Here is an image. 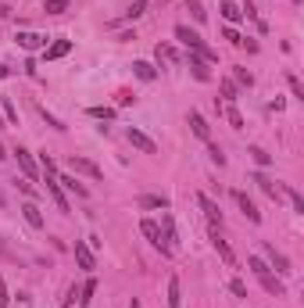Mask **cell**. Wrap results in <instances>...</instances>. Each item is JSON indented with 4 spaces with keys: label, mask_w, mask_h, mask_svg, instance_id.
Returning <instances> with one entry per match:
<instances>
[{
    "label": "cell",
    "mask_w": 304,
    "mask_h": 308,
    "mask_svg": "<svg viewBox=\"0 0 304 308\" xmlns=\"http://www.w3.org/2000/svg\"><path fill=\"white\" fill-rule=\"evenodd\" d=\"M0 308H7V283L0 279Z\"/></svg>",
    "instance_id": "43"
},
{
    "label": "cell",
    "mask_w": 304,
    "mask_h": 308,
    "mask_svg": "<svg viewBox=\"0 0 304 308\" xmlns=\"http://www.w3.org/2000/svg\"><path fill=\"white\" fill-rule=\"evenodd\" d=\"M133 72H136V79H143V83H151V79L158 76V72H154V65H147V61H136Z\"/></svg>",
    "instance_id": "22"
},
{
    "label": "cell",
    "mask_w": 304,
    "mask_h": 308,
    "mask_svg": "<svg viewBox=\"0 0 304 308\" xmlns=\"http://www.w3.org/2000/svg\"><path fill=\"white\" fill-rule=\"evenodd\" d=\"M258 279H261V287H265V291H269L272 297H283V294H287V287H283V279H275V276H272V269H269V273H261Z\"/></svg>",
    "instance_id": "12"
},
{
    "label": "cell",
    "mask_w": 304,
    "mask_h": 308,
    "mask_svg": "<svg viewBox=\"0 0 304 308\" xmlns=\"http://www.w3.org/2000/svg\"><path fill=\"white\" fill-rule=\"evenodd\" d=\"M133 101H136V97L129 93V90H122V93H118V104H133Z\"/></svg>",
    "instance_id": "44"
},
{
    "label": "cell",
    "mask_w": 304,
    "mask_h": 308,
    "mask_svg": "<svg viewBox=\"0 0 304 308\" xmlns=\"http://www.w3.org/2000/svg\"><path fill=\"white\" fill-rule=\"evenodd\" d=\"M18 47L40 50V47H47V36H40V32H18Z\"/></svg>",
    "instance_id": "11"
},
{
    "label": "cell",
    "mask_w": 304,
    "mask_h": 308,
    "mask_svg": "<svg viewBox=\"0 0 304 308\" xmlns=\"http://www.w3.org/2000/svg\"><path fill=\"white\" fill-rule=\"evenodd\" d=\"M47 194L54 197V204H58V208H61V212H64V215H68V208H72V204H68V197H64V194H61V183H58V179H54V176H47Z\"/></svg>",
    "instance_id": "9"
},
{
    "label": "cell",
    "mask_w": 304,
    "mask_h": 308,
    "mask_svg": "<svg viewBox=\"0 0 304 308\" xmlns=\"http://www.w3.org/2000/svg\"><path fill=\"white\" fill-rule=\"evenodd\" d=\"M208 154H211V161H215L218 169L226 165V154H222V147H218V143H211V140H208Z\"/></svg>",
    "instance_id": "29"
},
{
    "label": "cell",
    "mask_w": 304,
    "mask_h": 308,
    "mask_svg": "<svg viewBox=\"0 0 304 308\" xmlns=\"http://www.w3.org/2000/svg\"><path fill=\"white\" fill-rule=\"evenodd\" d=\"M261 251H265V258H269V265L275 269V273H283V276H287V273H293V269H290V258L283 255V251H275L272 244H261Z\"/></svg>",
    "instance_id": "3"
},
{
    "label": "cell",
    "mask_w": 304,
    "mask_h": 308,
    "mask_svg": "<svg viewBox=\"0 0 304 308\" xmlns=\"http://www.w3.org/2000/svg\"><path fill=\"white\" fill-rule=\"evenodd\" d=\"M229 291H233L236 297H247V287L240 283V279H229Z\"/></svg>",
    "instance_id": "41"
},
{
    "label": "cell",
    "mask_w": 304,
    "mask_h": 308,
    "mask_svg": "<svg viewBox=\"0 0 304 308\" xmlns=\"http://www.w3.org/2000/svg\"><path fill=\"white\" fill-rule=\"evenodd\" d=\"M236 204H240V212L247 215V219H251V222H261V212H258V208H254V201H251V197H247V194H240V190H236Z\"/></svg>",
    "instance_id": "10"
},
{
    "label": "cell",
    "mask_w": 304,
    "mask_h": 308,
    "mask_svg": "<svg viewBox=\"0 0 304 308\" xmlns=\"http://www.w3.org/2000/svg\"><path fill=\"white\" fill-rule=\"evenodd\" d=\"M287 197H290V204H293V212H301V215H304V197L297 194V190H287Z\"/></svg>",
    "instance_id": "37"
},
{
    "label": "cell",
    "mask_w": 304,
    "mask_h": 308,
    "mask_svg": "<svg viewBox=\"0 0 304 308\" xmlns=\"http://www.w3.org/2000/svg\"><path fill=\"white\" fill-rule=\"evenodd\" d=\"M251 158L258 161V165H269V161H272V154H269V151H261V147H251Z\"/></svg>",
    "instance_id": "35"
},
{
    "label": "cell",
    "mask_w": 304,
    "mask_h": 308,
    "mask_svg": "<svg viewBox=\"0 0 304 308\" xmlns=\"http://www.w3.org/2000/svg\"><path fill=\"white\" fill-rule=\"evenodd\" d=\"M15 158H18V165H22L25 179H32V176H36V161H32V154L25 151V147H18V151H15Z\"/></svg>",
    "instance_id": "16"
},
{
    "label": "cell",
    "mask_w": 304,
    "mask_h": 308,
    "mask_svg": "<svg viewBox=\"0 0 304 308\" xmlns=\"http://www.w3.org/2000/svg\"><path fill=\"white\" fill-rule=\"evenodd\" d=\"M140 208H168V197H158V194H147V197H140Z\"/></svg>",
    "instance_id": "24"
},
{
    "label": "cell",
    "mask_w": 304,
    "mask_h": 308,
    "mask_svg": "<svg viewBox=\"0 0 304 308\" xmlns=\"http://www.w3.org/2000/svg\"><path fill=\"white\" fill-rule=\"evenodd\" d=\"M68 165L76 169V172H82V176H90V179H100V176H104V172H100V165H93L90 158H79V154H72Z\"/></svg>",
    "instance_id": "5"
},
{
    "label": "cell",
    "mask_w": 304,
    "mask_h": 308,
    "mask_svg": "<svg viewBox=\"0 0 304 308\" xmlns=\"http://www.w3.org/2000/svg\"><path fill=\"white\" fill-rule=\"evenodd\" d=\"M211 244H215V251L222 255V262H226L229 269H233V265H236V255H233V247H229V244L218 237V230H215V226H211Z\"/></svg>",
    "instance_id": "7"
},
{
    "label": "cell",
    "mask_w": 304,
    "mask_h": 308,
    "mask_svg": "<svg viewBox=\"0 0 304 308\" xmlns=\"http://www.w3.org/2000/svg\"><path fill=\"white\" fill-rule=\"evenodd\" d=\"M129 308H140V301H133V305H129Z\"/></svg>",
    "instance_id": "48"
},
{
    "label": "cell",
    "mask_w": 304,
    "mask_h": 308,
    "mask_svg": "<svg viewBox=\"0 0 304 308\" xmlns=\"http://www.w3.org/2000/svg\"><path fill=\"white\" fill-rule=\"evenodd\" d=\"M233 72H236V83H240V86H254V76L247 68H233Z\"/></svg>",
    "instance_id": "36"
},
{
    "label": "cell",
    "mask_w": 304,
    "mask_h": 308,
    "mask_svg": "<svg viewBox=\"0 0 304 308\" xmlns=\"http://www.w3.org/2000/svg\"><path fill=\"white\" fill-rule=\"evenodd\" d=\"M161 226H165V244H168V251H176V226H172V215H168V208L161 212Z\"/></svg>",
    "instance_id": "18"
},
{
    "label": "cell",
    "mask_w": 304,
    "mask_h": 308,
    "mask_svg": "<svg viewBox=\"0 0 304 308\" xmlns=\"http://www.w3.org/2000/svg\"><path fill=\"white\" fill-rule=\"evenodd\" d=\"M0 108H4V115H7V122L18 125V111H15V104H11V97H0Z\"/></svg>",
    "instance_id": "26"
},
{
    "label": "cell",
    "mask_w": 304,
    "mask_h": 308,
    "mask_svg": "<svg viewBox=\"0 0 304 308\" xmlns=\"http://www.w3.org/2000/svg\"><path fill=\"white\" fill-rule=\"evenodd\" d=\"M40 161H43V169H47V176H54V161H50V154H43Z\"/></svg>",
    "instance_id": "45"
},
{
    "label": "cell",
    "mask_w": 304,
    "mask_h": 308,
    "mask_svg": "<svg viewBox=\"0 0 304 308\" xmlns=\"http://www.w3.org/2000/svg\"><path fill=\"white\" fill-rule=\"evenodd\" d=\"M186 122H190V129H193V133H197V137H200V140H204V143L211 140V129H208V122H204V119H200V111H190V115H186Z\"/></svg>",
    "instance_id": "14"
},
{
    "label": "cell",
    "mask_w": 304,
    "mask_h": 308,
    "mask_svg": "<svg viewBox=\"0 0 304 308\" xmlns=\"http://www.w3.org/2000/svg\"><path fill=\"white\" fill-rule=\"evenodd\" d=\"M222 97L233 104V101H236V83H229V79H226V83H222Z\"/></svg>",
    "instance_id": "38"
},
{
    "label": "cell",
    "mask_w": 304,
    "mask_h": 308,
    "mask_svg": "<svg viewBox=\"0 0 304 308\" xmlns=\"http://www.w3.org/2000/svg\"><path fill=\"white\" fill-rule=\"evenodd\" d=\"M190 68H193V79H200V83H208V79H211L208 61L200 58V54H193V50H190Z\"/></svg>",
    "instance_id": "15"
},
{
    "label": "cell",
    "mask_w": 304,
    "mask_h": 308,
    "mask_svg": "<svg viewBox=\"0 0 304 308\" xmlns=\"http://www.w3.org/2000/svg\"><path fill=\"white\" fill-rule=\"evenodd\" d=\"M125 137H129V143H133L136 151H143V154H158V143L147 137V133H140V129H133V125H129V129H125Z\"/></svg>",
    "instance_id": "4"
},
{
    "label": "cell",
    "mask_w": 304,
    "mask_h": 308,
    "mask_svg": "<svg viewBox=\"0 0 304 308\" xmlns=\"http://www.w3.org/2000/svg\"><path fill=\"white\" fill-rule=\"evenodd\" d=\"M4 158H7V151H4V147H0V161H4Z\"/></svg>",
    "instance_id": "47"
},
{
    "label": "cell",
    "mask_w": 304,
    "mask_h": 308,
    "mask_svg": "<svg viewBox=\"0 0 304 308\" xmlns=\"http://www.w3.org/2000/svg\"><path fill=\"white\" fill-rule=\"evenodd\" d=\"M68 50H72V40H54L50 47H43V58H47V61H58V58H64Z\"/></svg>",
    "instance_id": "13"
},
{
    "label": "cell",
    "mask_w": 304,
    "mask_h": 308,
    "mask_svg": "<svg viewBox=\"0 0 304 308\" xmlns=\"http://www.w3.org/2000/svg\"><path fill=\"white\" fill-rule=\"evenodd\" d=\"M7 76H11V72H7V68H4V65H0V79H7Z\"/></svg>",
    "instance_id": "46"
},
{
    "label": "cell",
    "mask_w": 304,
    "mask_h": 308,
    "mask_svg": "<svg viewBox=\"0 0 304 308\" xmlns=\"http://www.w3.org/2000/svg\"><path fill=\"white\" fill-rule=\"evenodd\" d=\"M93 291H97V283H93V279H86V283H82V291H79V294H82L79 301H82V305H90V297H93Z\"/></svg>",
    "instance_id": "33"
},
{
    "label": "cell",
    "mask_w": 304,
    "mask_h": 308,
    "mask_svg": "<svg viewBox=\"0 0 304 308\" xmlns=\"http://www.w3.org/2000/svg\"><path fill=\"white\" fill-rule=\"evenodd\" d=\"M176 40L182 43V47H190L193 54H200L208 65L215 61V50H208V47H204V40H200V32H193L190 25H176Z\"/></svg>",
    "instance_id": "1"
},
{
    "label": "cell",
    "mask_w": 304,
    "mask_h": 308,
    "mask_svg": "<svg viewBox=\"0 0 304 308\" xmlns=\"http://www.w3.org/2000/svg\"><path fill=\"white\" fill-rule=\"evenodd\" d=\"M222 36H226V40H229V43H233V47H240V43H243V40H240V32H236V29H226Z\"/></svg>",
    "instance_id": "42"
},
{
    "label": "cell",
    "mask_w": 304,
    "mask_h": 308,
    "mask_svg": "<svg viewBox=\"0 0 304 308\" xmlns=\"http://www.w3.org/2000/svg\"><path fill=\"white\" fill-rule=\"evenodd\" d=\"M18 190H22L25 197H36V186H32V179H18Z\"/></svg>",
    "instance_id": "39"
},
{
    "label": "cell",
    "mask_w": 304,
    "mask_h": 308,
    "mask_svg": "<svg viewBox=\"0 0 304 308\" xmlns=\"http://www.w3.org/2000/svg\"><path fill=\"white\" fill-rule=\"evenodd\" d=\"M222 18H226V22H240V18H243V11L233 4V0H222Z\"/></svg>",
    "instance_id": "21"
},
{
    "label": "cell",
    "mask_w": 304,
    "mask_h": 308,
    "mask_svg": "<svg viewBox=\"0 0 304 308\" xmlns=\"http://www.w3.org/2000/svg\"><path fill=\"white\" fill-rule=\"evenodd\" d=\"M247 265H251V269H254V276H261V273H269V262H265V258H258V255H251V258H247Z\"/></svg>",
    "instance_id": "30"
},
{
    "label": "cell",
    "mask_w": 304,
    "mask_h": 308,
    "mask_svg": "<svg viewBox=\"0 0 304 308\" xmlns=\"http://www.w3.org/2000/svg\"><path fill=\"white\" fill-rule=\"evenodd\" d=\"M297 4H301V0H297Z\"/></svg>",
    "instance_id": "49"
},
{
    "label": "cell",
    "mask_w": 304,
    "mask_h": 308,
    "mask_svg": "<svg viewBox=\"0 0 304 308\" xmlns=\"http://www.w3.org/2000/svg\"><path fill=\"white\" fill-rule=\"evenodd\" d=\"M197 201H200V208H204V215H208V222H211V226H215V230H218V226H222V212H218V204H215V201H211V197H208V194H200V197H197Z\"/></svg>",
    "instance_id": "8"
},
{
    "label": "cell",
    "mask_w": 304,
    "mask_h": 308,
    "mask_svg": "<svg viewBox=\"0 0 304 308\" xmlns=\"http://www.w3.org/2000/svg\"><path fill=\"white\" fill-rule=\"evenodd\" d=\"M147 11V4H143V0H133V4H129V11H125V22H133V18H140Z\"/></svg>",
    "instance_id": "31"
},
{
    "label": "cell",
    "mask_w": 304,
    "mask_h": 308,
    "mask_svg": "<svg viewBox=\"0 0 304 308\" xmlns=\"http://www.w3.org/2000/svg\"><path fill=\"white\" fill-rule=\"evenodd\" d=\"M43 11H47V15H64V11H68V0H47Z\"/></svg>",
    "instance_id": "25"
},
{
    "label": "cell",
    "mask_w": 304,
    "mask_h": 308,
    "mask_svg": "<svg viewBox=\"0 0 304 308\" xmlns=\"http://www.w3.org/2000/svg\"><path fill=\"white\" fill-rule=\"evenodd\" d=\"M226 119H229V125H233V129H243V115H240V111H236V108H233V104H229V108H226Z\"/></svg>",
    "instance_id": "28"
},
{
    "label": "cell",
    "mask_w": 304,
    "mask_h": 308,
    "mask_svg": "<svg viewBox=\"0 0 304 308\" xmlns=\"http://www.w3.org/2000/svg\"><path fill=\"white\" fill-rule=\"evenodd\" d=\"M22 215H25V222H29L32 230H43V215H40V208H36L32 201H25V204H22Z\"/></svg>",
    "instance_id": "17"
},
{
    "label": "cell",
    "mask_w": 304,
    "mask_h": 308,
    "mask_svg": "<svg viewBox=\"0 0 304 308\" xmlns=\"http://www.w3.org/2000/svg\"><path fill=\"white\" fill-rule=\"evenodd\" d=\"M58 183H64V186H68V190H72V194H76V197H86V194H90V190H86V186H82V183H79V179H76V176H61V179H58Z\"/></svg>",
    "instance_id": "23"
},
{
    "label": "cell",
    "mask_w": 304,
    "mask_h": 308,
    "mask_svg": "<svg viewBox=\"0 0 304 308\" xmlns=\"http://www.w3.org/2000/svg\"><path fill=\"white\" fill-rule=\"evenodd\" d=\"M90 115H93V119H104V122H111V119H115V108H90Z\"/></svg>",
    "instance_id": "32"
},
{
    "label": "cell",
    "mask_w": 304,
    "mask_h": 308,
    "mask_svg": "<svg viewBox=\"0 0 304 308\" xmlns=\"http://www.w3.org/2000/svg\"><path fill=\"white\" fill-rule=\"evenodd\" d=\"M158 58H161V61H179V50L168 47V43H158Z\"/></svg>",
    "instance_id": "27"
},
{
    "label": "cell",
    "mask_w": 304,
    "mask_h": 308,
    "mask_svg": "<svg viewBox=\"0 0 304 308\" xmlns=\"http://www.w3.org/2000/svg\"><path fill=\"white\" fill-rule=\"evenodd\" d=\"M168 308H182V291H179V276H168Z\"/></svg>",
    "instance_id": "19"
},
{
    "label": "cell",
    "mask_w": 304,
    "mask_h": 308,
    "mask_svg": "<svg viewBox=\"0 0 304 308\" xmlns=\"http://www.w3.org/2000/svg\"><path fill=\"white\" fill-rule=\"evenodd\" d=\"M76 262H79V269H86V273H93L97 269V258H93V247L90 244H76Z\"/></svg>",
    "instance_id": "6"
},
{
    "label": "cell",
    "mask_w": 304,
    "mask_h": 308,
    "mask_svg": "<svg viewBox=\"0 0 304 308\" xmlns=\"http://www.w3.org/2000/svg\"><path fill=\"white\" fill-rule=\"evenodd\" d=\"M254 183L261 186V190H265V194H269V197H275V201H279V186H275L272 179L265 176V172H258V176H254Z\"/></svg>",
    "instance_id": "20"
},
{
    "label": "cell",
    "mask_w": 304,
    "mask_h": 308,
    "mask_svg": "<svg viewBox=\"0 0 304 308\" xmlns=\"http://www.w3.org/2000/svg\"><path fill=\"white\" fill-rule=\"evenodd\" d=\"M186 7H190V15L197 18V22H204V18H208V11H204L200 4H197V0H186Z\"/></svg>",
    "instance_id": "34"
},
{
    "label": "cell",
    "mask_w": 304,
    "mask_h": 308,
    "mask_svg": "<svg viewBox=\"0 0 304 308\" xmlns=\"http://www.w3.org/2000/svg\"><path fill=\"white\" fill-rule=\"evenodd\" d=\"M140 233H143V237L151 240V244H154L158 251H161V255H172V251H168V244H165V237H161V226H158V222L143 219V222H140Z\"/></svg>",
    "instance_id": "2"
},
{
    "label": "cell",
    "mask_w": 304,
    "mask_h": 308,
    "mask_svg": "<svg viewBox=\"0 0 304 308\" xmlns=\"http://www.w3.org/2000/svg\"><path fill=\"white\" fill-rule=\"evenodd\" d=\"M287 83H290V90H293V97H301V101H304V86L297 83V76H287Z\"/></svg>",
    "instance_id": "40"
}]
</instances>
